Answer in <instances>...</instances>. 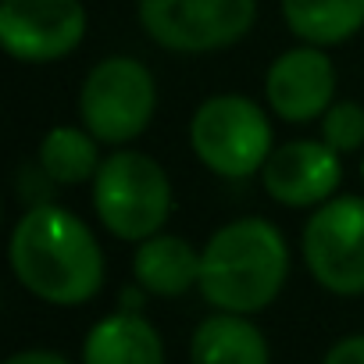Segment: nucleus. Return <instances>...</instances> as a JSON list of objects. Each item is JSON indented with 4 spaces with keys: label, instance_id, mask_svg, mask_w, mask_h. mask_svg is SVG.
<instances>
[{
    "label": "nucleus",
    "instance_id": "nucleus-1",
    "mask_svg": "<svg viewBox=\"0 0 364 364\" xmlns=\"http://www.w3.org/2000/svg\"><path fill=\"white\" fill-rule=\"evenodd\" d=\"M15 279L43 304L79 307L104 286V250L79 215L58 204L22 211L8 243Z\"/></svg>",
    "mask_w": 364,
    "mask_h": 364
},
{
    "label": "nucleus",
    "instance_id": "nucleus-2",
    "mask_svg": "<svg viewBox=\"0 0 364 364\" xmlns=\"http://www.w3.org/2000/svg\"><path fill=\"white\" fill-rule=\"evenodd\" d=\"M289 279V247L275 222L247 215L211 232L200 250V296L215 311L257 314Z\"/></svg>",
    "mask_w": 364,
    "mask_h": 364
},
{
    "label": "nucleus",
    "instance_id": "nucleus-3",
    "mask_svg": "<svg viewBox=\"0 0 364 364\" xmlns=\"http://www.w3.org/2000/svg\"><path fill=\"white\" fill-rule=\"evenodd\" d=\"M93 211L114 240L143 243L157 236L175 211L171 178L150 154L118 146L93 178Z\"/></svg>",
    "mask_w": 364,
    "mask_h": 364
},
{
    "label": "nucleus",
    "instance_id": "nucleus-4",
    "mask_svg": "<svg viewBox=\"0 0 364 364\" xmlns=\"http://www.w3.org/2000/svg\"><path fill=\"white\" fill-rule=\"evenodd\" d=\"M190 146L218 178H250L272 157V122L243 93L208 97L190 118Z\"/></svg>",
    "mask_w": 364,
    "mask_h": 364
},
{
    "label": "nucleus",
    "instance_id": "nucleus-5",
    "mask_svg": "<svg viewBox=\"0 0 364 364\" xmlns=\"http://www.w3.org/2000/svg\"><path fill=\"white\" fill-rule=\"evenodd\" d=\"M157 111V82L150 68L129 54L97 61L79 90V118L100 143L122 146L139 139Z\"/></svg>",
    "mask_w": 364,
    "mask_h": 364
},
{
    "label": "nucleus",
    "instance_id": "nucleus-6",
    "mask_svg": "<svg viewBox=\"0 0 364 364\" xmlns=\"http://www.w3.org/2000/svg\"><path fill=\"white\" fill-rule=\"evenodd\" d=\"M143 33L171 54H215L257 22V0H136Z\"/></svg>",
    "mask_w": 364,
    "mask_h": 364
},
{
    "label": "nucleus",
    "instance_id": "nucleus-7",
    "mask_svg": "<svg viewBox=\"0 0 364 364\" xmlns=\"http://www.w3.org/2000/svg\"><path fill=\"white\" fill-rule=\"evenodd\" d=\"M300 254L314 282L332 296H364V197L336 193L311 211Z\"/></svg>",
    "mask_w": 364,
    "mask_h": 364
},
{
    "label": "nucleus",
    "instance_id": "nucleus-8",
    "mask_svg": "<svg viewBox=\"0 0 364 364\" xmlns=\"http://www.w3.org/2000/svg\"><path fill=\"white\" fill-rule=\"evenodd\" d=\"M90 15L82 0H4L0 43L22 65H54L86 40Z\"/></svg>",
    "mask_w": 364,
    "mask_h": 364
},
{
    "label": "nucleus",
    "instance_id": "nucleus-9",
    "mask_svg": "<svg viewBox=\"0 0 364 364\" xmlns=\"http://www.w3.org/2000/svg\"><path fill=\"white\" fill-rule=\"evenodd\" d=\"M264 100L272 114L289 125H307L336 104V65L321 47L300 43L282 50L264 75Z\"/></svg>",
    "mask_w": 364,
    "mask_h": 364
},
{
    "label": "nucleus",
    "instance_id": "nucleus-10",
    "mask_svg": "<svg viewBox=\"0 0 364 364\" xmlns=\"http://www.w3.org/2000/svg\"><path fill=\"white\" fill-rule=\"evenodd\" d=\"M339 154L325 146L321 139H289L272 150V157L261 168L264 193L293 211L321 208L339 190Z\"/></svg>",
    "mask_w": 364,
    "mask_h": 364
},
{
    "label": "nucleus",
    "instance_id": "nucleus-11",
    "mask_svg": "<svg viewBox=\"0 0 364 364\" xmlns=\"http://www.w3.org/2000/svg\"><path fill=\"white\" fill-rule=\"evenodd\" d=\"M132 279L150 296H186L200 289V250L182 236L157 232L136 247Z\"/></svg>",
    "mask_w": 364,
    "mask_h": 364
},
{
    "label": "nucleus",
    "instance_id": "nucleus-12",
    "mask_svg": "<svg viewBox=\"0 0 364 364\" xmlns=\"http://www.w3.org/2000/svg\"><path fill=\"white\" fill-rule=\"evenodd\" d=\"M82 364H164V339L139 311H114L86 332Z\"/></svg>",
    "mask_w": 364,
    "mask_h": 364
},
{
    "label": "nucleus",
    "instance_id": "nucleus-13",
    "mask_svg": "<svg viewBox=\"0 0 364 364\" xmlns=\"http://www.w3.org/2000/svg\"><path fill=\"white\" fill-rule=\"evenodd\" d=\"M190 364H272V350L247 314L215 311L190 336Z\"/></svg>",
    "mask_w": 364,
    "mask_h": 364
},
{
    "label": "nucleus",
    "instance_id": "nucleus-14",
    "mask_svg": "<svg viewBox=\"0 0 364 364\" xmlns=\"http://www.w3.org/2000/svg\"><path fill=\"white\" fill-rule=\"evenodd\" d=\"M282 18L300 43L339 47L364 29V0H279Z\"/></svg>",
    "mask_w": 364,
    "mask_h": 364
},
{
    "label": "nucleus",
    "instance_id": "nucleus-15",
    "mask_svg": "<svg viewBox=\"0 0 364 364\" xmlns=\"http://www.w3.org/2000/svg\"><path fill=\"white\" fill-rule=\"evenodd\" d=\"M36 164L58 182V186H82L93 182L104 157H100V139L90 129L79 125H54L36 150Z\"/></svg>",
    "mask_w": 364,
    "mask_h": 364
},
{
    "label": "nucleus",
    "instance_id": "nucleus-16",
    "mask_svg": "<svg viewBox=\"0 0 364 364\" xmlns=\"http://www.w3.org/2000/svg\"><path fill=\"white\" fill-rule=\"evenodd\" d=\"M321 143L336 154H353L364 146V107L357 100H336L321 118Z\"/></svg>",
    "mask_w": 364,
    "mask_h": 364
},
{
    "label": "nucleus",
    "instance_id": "nucleus-17",
    "mask_svg": "<svg viewBox=\"0 0 364 364\" xmlns=\"http://www.w3.org/2000/svg\"><path fill=\"white\" fill-rule=\"evenodd\" d=\"M58 182L40 168V164H22L18 168V178H15V190H18V200L29 208H40V204H50V193H54Z\"/></svg>",
    "mask_w": 364,
    "mask_h": 364
},
{
    "label": "nucleus",
    "instance_id": "nucleus-18",
    "mask_svg": "<svg viewBox=\"0 0 364 364\" xmlns=\"http://www.w3.org/2000/svg\"><path fill=\"white\" fill-rule=\"evenodd\" d=\"M321 364H364V332H353V336H343L328 346L325 360Z\"/></svg>",
    "mask_w": 364,
    "mask_h": 364
},
{
    "label": "nucleus",
    "instance_id": "nucleus-19",
    "mask_svg": "<svg viewBox=\"0 0 364 364\" xmlns=\"http://www.w3.org/2000/svg\"><path fill=\"white\" fill-rule=\"evenodd\" d=\"M4 364H72L65 353H58V350H43V346H36V350H18V353H11Z\"/></svg>",
    "mask_w": 364,
    "mask_h": 364
},
{
    "label": "nucleus",
    "instance_id": "nucleus-20",
    "mask_svg": "<svg viewBox=\"0 0 364 364\" xmlns=\"http://www.w3.org/2000/svg\"><path fill=\"white\" fill-rule=\"evenodd\" d=\"M360 182H364V157H360Z\"/></svg>",
    "mask_w": 364,
    "mask_h": 364
}]
</instances>
